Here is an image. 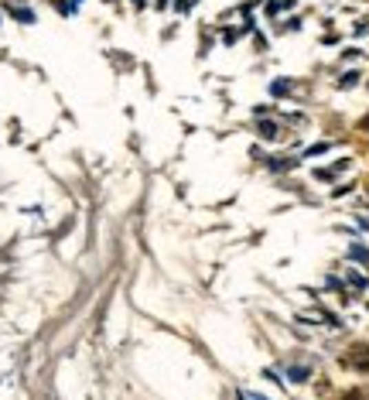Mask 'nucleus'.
I'll return each instance as SVG.
<instances>
[{
    "instance_id": "f257e3e1",
    "label": "nucleus",
    "mask_w": 369,
    "mask_h": 400,
    "mask_svg": "<svg viewBox=\"0 0 369 400\" xmlns=\"http://www.w3.org/2000/svg\"><path fill=\"white\" fill-rule=\"evenodd\" d=\"M72 7H79V0H69V10H72Z\"/></svg>"
}]
</instances>
